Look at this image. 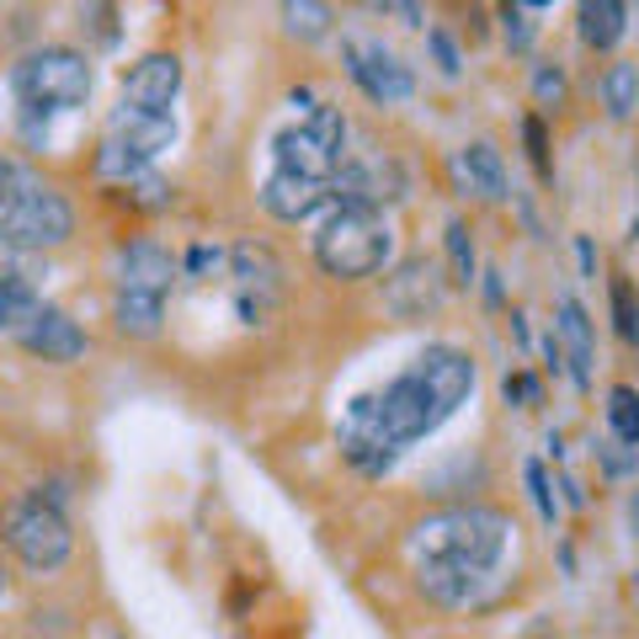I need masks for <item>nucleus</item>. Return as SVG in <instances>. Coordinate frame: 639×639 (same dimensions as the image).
Returning a JSON list of instances; mask_svg holds the SVG:
<instances>
[{
	"mask_svg": "<svg viewBox=\"0 0 639 639\" xmlns=\"http://www.w3.org/2000/svg\"><path fill=\"white\" fill-rule=\"evenodd\" d=\"M544 358H549V368L560 373V363H565V347H560V336H549V341H544Z\"/></svg>",
	"mask_w": 639,
	"mask_h": 639,
	"instance_id": "a19ab883",
	"label": "nucleus"
},
{
	"mask_svg": "<svg viewBox=\"0 0 639 639\" xmlns=\"http://www.w3.org/2000/svg\"><path fill=\"white\" fill-rule=\"evenodd\" d=\"M597 458H603V469H608V475H629V469H635V458H639V448H629V443H618V437H613V443H597Z\"/></svg>",
	"mask_w": 639,
	"mask_h": 639,
	"instance_id": "c9c22d12",
	"label": "nucleus"
},
{
	"mask_svg": "<svg viewBox=\"0 0 639 639\" xmlns=\"http://www.w3.org/2000/svg\"><path fill=\"white\" fill-rule=\"evenodd\" d=\"M539 395H544V384H539L533 373H507V384H501V400H507V405H539Z\"/></svg>",
	"mask_w": 639,
	"mask_h": 639,
	"instance_id": "2f4dec72",
	"label": "nucleus"
},
{
	"mask_svg": "<svg viewBox=\"0 0 639 639\" xmlns=\"http://www.w3.org/2000/svg\"><path fill=\"white\" fill-rule=\"evenodd\" d=\"M469 395H475V363H469V352H458V347H426L384 395H363L347 405L341 454H347V464H358L363 475H384V469H395V458L411 443L432 437Z\"/></svg>",
	"mask_w": 639,
	"mask_h": 639,
	"instance_id": "f257e3e1",
	"label": "nucleus"
},
{
	"mask_svg": "<svg viewBox=\"0 0 639 639\" xmlns=\"http://www.w3.org/2000/svg\"><path fill=\"white\" fill-rule=\"evenodd\" d=\"M0 597H6V565H0Z\"/></svg>",
	"mask_w": 639,
	"mask_h": 639,
	"instance_id": "49530a36",
	"label": "nucleus"
},
{
	"mask_svg": "<svg viewBox=\"0 0 639 639\" xmlns=\"http://www.w3.org/2000/svg\"><path fill=\"white\" fill-rule=\"evenodd\" d=\"M92 86H96L92 64L75 49H38V54H28L11 70V92L22 102V134H28L32 145L49 139V118L86 107Z\"/></svg>",
	"mask_w": 639,
	"mask_h": 639,
	"instance_id": "7ed1b4c3",
	"label": "nucleus"
},
{
	"mask_svg": "<svg viewBox=\"0 0 639 639\" xmlns=\"http://www.w3.org/2000/svg\"><path fill=\"white\" fill-rule=\"evenodd\" d=\"M608 422H613V437L639 448V390L629 384H613L608 390Z\"/></svg>",
	"mask_w": 639,
	"mask_h": 639,
	"instance_id": "393cba45",
	"label": "nucleus"
},
{
	"mask_svg": "<svg viewBox=\"0 0 639 639\" xmlns=\"http://www.w3.org/2000/svg\"><path fill=\"white\" fill-rule=\"evenodd\" d=\"M560 347L571 352V379L576 390L592 384V320L576 299H560Z\"/></svg>",
	"mask_w": 639,
	"mask_h": 639,
	"instance_id": "6ab92c4d",
	"label": "nucleus"
},
{
	"mask_svg": "<svg viewBox=\"0 0 639 639\" xmlns=\"http://www.w3.org/2000/svg\"><path fill=\"white\" fill-rule=\"evenodd\" d=\"M501 22H507V43H512L518 54H528V43H533V28H528V17H522L518 0H501Z\"/></svg>",
	"mask_w": 639,
	"mask_h": 639,
	"instance_id": "473e14b6",
	"label": "nucleus"
},
{
	"mask_svg": "<svg viewBox=\"0 0 639 639\" xmlns=\"http://www.w3.org/2000/svg\"><path fill=\"white\" fill-rule=\"evenodd\" d=\"M224 267V251H213V245H192L187 251V277H213Z\"/></svg>",
	"mask_w": 639,
	"mask_h": 639,
	"instance_id": "4c0bfd02",
	"label": "nucleus"
},
{
	"mask_svg": "<svg viewBox=\"0 0 639 639\" xmlns=\"http://www.w3.org/2000/svg\"><path fill=\"white\" fill-rule=\"evenodd\" d=\"M533 96H539V107H560V102H565L560 64H539V70H533Z\"/></svg>",
	"mask_w": 639,
	"mask_h": 639,
	"instance_id": "c756f323",
	"label": "nucleus"
},
{
	"mask_svg": "<svg viewBox=\"0 0 639 639\" xmlns=\"http://www.w3.org/2000/svg\"><path fill=\"white\" fill-rule=\"evenodd\" d=\"M230 267H235V277H241L245 326L267 320L273 299L283 294V262H277V251H273V245H262V241H241L235 251H230Z\"/></svg>",
	"mask_w": 639,
	"mask_h": 639,
	"instance_id": "9d476101",
	"label": "nucleus"
},
{
	"mask_svg": "<svg viewBox=\"0 0 639 639\" xmlns=\"http://www.w3.org/2000/svg\"><path fill=\"white\" fill-rule=\"evenodd\" d=\"M522 475H528V496H533V507H539V518H544V522H554V512H560V507H554V490H549L544 464H528Z\"/></svg>",
	"mask_w": 639,
	"mask_h": 639,
	"instance_id": "7c9ffc66",
	"label": "nucleus"
},
{
	"mask_svg": "<svg viewBox=\"0 0 639 639\" xmlns=\"http://www.w3.org/2000/svg\"><path fill=\"white\" fill-rule=\"evenodd\" d=\"M629 518H635V539H639V490H635V501H629Z\"/></svg>",
	"mask_w": 639,
	"mask_h": 639,
	"instance_id": "c03bdc74",
	"label": "nucleus"
},
{
	"mask_svg": "<svg viewBox=\"0 0 639 639\" xmlns=\"http://www.w3.org/2000/svg\"><path fill=\"white\" fill-rule=\"evenodd\" d=\"M486 305H501V277L486 273Z\"/></svg>",
	"mask_w": 639,
	"mask_h": 639,
	"instance_id": "37998d69",
	"label": "nucleus"
},
{
	"mask_svg": "<svg viewBox=\"0 0 639 639\" xmlns=\"http://www.w3.org/2000/svg\"><path fill=\"white\" fill-rule=\"evenodd\" d=\"M454 182L464 198H480V203H507L512 198V182H507V166H501V155H496V145H486V139H475V145H464V150L454 155Z\"/></svg>",
	"mask_w": 639,
	"mask_h": 639,
	"instance_id": "f8f14e48",
	"label": "nucleus"
},
{
	"mask_svg": "<svg viewBox=\"0 0 639 639\" xmlns=\"http://www.w3.org/2000/svg\"><path fill=\"white\" fill-rule=\"evenodd\" d=\"M107 139H118V145H128V150H139L145 160H155L160 150L177 145V118H171V113H150V107L123 102V107H113V118H107Z\"/></svg>",
	"mask_w": 639,
	"mask_h": 639,
	"instance_id": "2eb2a0df",
	"label": "nucleus"
},
{
	"mask_svg": "<svg viewBox=\"0 0 639 639\" xmlns=\"http://www.w3.org/2000/svg\"><path fill=\"white\" fill-rule=\"evenodd\" d=\"M576 256H581V273H586L592 283H597V251H592V241H586V235L576 241Z\"/></svg>",
	"mask_w": 639,
	"mask_h": 639,
	"instance_id": "ea45409f",
	"label": "nucleus"
},
{
	"mask_svg": "<svg viewBox=\"0 0 639 639\" xmlns=\"http://www.w3.org/2000/svg\"><path fill=\"white\" fill-rule=\"evenodd\" d=\"M518 539V522L496 507H443L405 533L411 565H448V571H486L507 576V554Z\"/></svg>",
	"mask_w": 639,
	"mask_h": 639,
	"instance_id": "f03ea898",
	"label": "nucleus"
},
{
	"mask_svg": "<svg viewBox=\"0 0 639 639\" xmlns=\"http://www.w3.org/2000/svg\"><path fill=\"white\" fill-rule=\"evenodd\" d=\"M0 528H6V549H11L28 571H60L64 560H70V549H75L70 518L60 512V501L43 496V490L17 496V501L6 507Z\"/></svg>",
	"mask_w": 639,
	"mask_h": 639,
	"instance_id": "39448f33",
	"label": "nucleus"
},
{
	"mask_svg": "<svg viewBox=\"0 0 639 639\" xmlns=\"http://www.w3.org/2000/svg\"><path fill=\"white\" fill-rule=\"evenodd\" d=\"M171 283H177V256L160 241H128L118 251V288L171 294Z\"/></svg>",
	"mask_w": 639,
	"mask_h": 639,
	"instance_id": "dca6fc26",
	"label": "nucleus"
},
{
	"mask_svg": "<svg viewBox=\"0 0 639 639\" xmlns=\"http://www.w3.org/2000/svg\"><path fill=\"white\" fill-rule=\"evenodd\" d=\"M522 139H528V160L539 166V177H549V134H544V118H539V113L522 123Z\"/></svg>",
	"mask_w": 639,
	"mask_h": 639,
	"instance_id": "72a5a7b5",
	"label": "nucleus"
},
{
	"mask_svg": "<svg viewBox=\"0 0 639 639\" xmlns=\"http://www.w3.org/2000/svg\"><path fill=\"white\" fill-rule=\"evenodd\" d=\"M171 182L166 177H155V171H139L134 182L123 187V203H134V209H145V213H160V209H171Z\"/></svg>",
	"mask_w": 639,
	"mask_h": 639,
	"instance_id": "a878e982",
	"label": "nucleus"
},
{
	"mask_svg": "<svg viewBox=\"0 0 639 639\" xmlns=\"http://www.w3.org/2000/svg\"><path fill=\"white\" fill-rule=\"evenodd\" d=\"M81 17H92L96 38H102L107 49L118 43V28H113V0H86V6H81Z\"/></svg>",
	"mask_w": 639,
	"mask_h": 639,
	"instance_id": "e433bc0d",
	"label": "nucleus"
},
{
	"mask_svg": "<svg viewBox=\"0 0 639 639\" xmlns=\"http://www.w3.org/2000/svg\"><path fill=\"white\" fill-rule=\"evenodd\" d=\"M405 198V171L395 155L384 150H352L341 155V166L331 171V203L336 209H390Z\"/></svg>",
	"mask_w": 639,
	"mask_h": 639,
	"instance_id": "0eeeda50",
	"label": "nucleus"
},
{
	"mask_svg": "<svg viewBox=\"0 0 639 639\" xmlns=\"http://www.w3.org/2000/svg\"><path fill=\"white\" fill-rule=\"evenodd\" d=\"M331 203V182H315V177H299V171H283L277 166L267 187H262V209L283 219V224H305L315 209Z\"/></svg>",
	"mask_w": 639,
	"mask_h": 639,
	"instance_id": "4468645a",
	"label": "nucleus"
},
{
	"mask_svg": "<svg viewBox=\"0 0 639 639\" xmlns=\"http://www.w3.org/2000/svg\"><path fill=\"white\" fill-rule=\"evenodd\" d=\"M426 43H432V54H437V64H443V75H458V70H464V60H458V49H454V38H448L443 28L426 32Z\"/></svg>",
	"mask_w": 639,
	"mask_h": 639,
	"instance_id": "58836bf2",
	"label": "nucleus"
},
{
	"mask_svg": "<svg viewBox=\"0 0 639 639\" xmlns=\"http://www.w3.org/2000/svg\"><path fill=\"white\" fill-rule=\"evenodd\" d=\"M273 155L283 171L331 182V171L341 166V155H347V118H341L336 107H309V123L283 128L273 139Z\"/></svg>",
	"mask_w": 639,
	"mask_h": 639,
	"instance_id": "423d86ee",
	"label": "nucleus"
},
{
	"mask_svg": "<svg viewBox=\"0 0 639 639\" xmlns=\"http://www.w3.org/2000/svg\"><path fill=\"white\" fill-rule=\"evenodd\" d=\"M363 6L379 17H395L400 28H422V0H363Z\"/></svg>",
	"mask_w": 639,
	"mask_h": 639,
	"instance_id": "f704fd0d",
	"label": "nucleus"
},
{
	"mask_svg": "<svg viewBox=\"0 0 639 639\" xmlns=\"http://www.w3.org/2000/svg\"><path fill=\"white\" fill-rule=\"evenodd\" d=\"M341 60H347V75L363 86L379 107H395V102H411L416 92V75L411 64H400V54H390L384 43H368V38H347L341 43Z\"/></svg>",
	"mask_w": 639,
	"mask_h": 639,
	"instance_id": "6e6552de",
	"label": "nucleus"
},
{
	"mask_svg": "<svg viewBox=\"0 0 639 639\" xmlns=\"http://www.w3.org/2000/svg\"><path fill=\"white\" fill-rule=\"evenodd\" d=\"M17 341L28 347L32 358H43V363H75V358H86V331L64 309H49V305L17 331Z\"/></svg>",
	"mask_w": 639,
	"mask_h": 639,
	"instance_id": "9b49d317",
	"label": "nucleus"
},
{
	"mask_svg": "<svg viewBox=\"0 0 639 639\" xmlns=\"http://www.w3.org/2000/svg\"><path fill=\"white\" fill-rule=\"evenodd\" d=\"M518 6H554V0H518Z\"/></svg>",
	"mask_w": 639,
	"mask_h": 639,
	"instance_id": "a18cd8bd",
	"label": "nucleus"
},
{
	"mask_svg": "<svg viewBox=\"0 0 639 639\" xmlns=\"http://www.w3.org/2000/svg\"><path fill=\"white\" fill-rule=\"evenodd\" d=\"M0 277H28V283H38V251H22V245H11L0 235Z\"/></svg>",
	"mask_w": 639,
	"mask_h": 639,
	"instance_id": "c85d7f7f",
	"label": "nucleus"
},
{
	"mask_svg": "<svg viewBox=\"0 0 639 639\" xmlns=\"http://www.w3.org/2000/svg\"><path fill=\"white\" fill-rule=\"evenodd\" d=\"M603 107L613 118H629L639 107V64H608L603 70Z\"/></svg>",
	"mask_w": 639,
	"mask_h": 639,
	"instance_id": "b1692460",
	"label": "nucleus"
},
{
	"mask_svg": "<svg viewBox=\"0 0 639 639\" xmlns=\"http://www.w3.org/2000/svg\"><path fill=\"white\" fill-rule=\"evenodd\" d=\"M43 187H49V182L32 171L28 160H17V155L0 150V213L17 209V203H28L32 192H43Z\"/></svg>",
	"mask_w": 639,
	"mask_h": 639,
	"instance_id": "4be33fe9",
	"label": "nucleus"
},
{
	"mask_svg": "<svg viewBox=\"0 0 639 639\" xmlns=\"http://www.w3.org/2000/svg\"><path fill=\"white\" fill-rule=\"evenodd\" d=\"M38 309H43V299H38V283H28V277H0V331L17 336L32 315H38Z\"/></svg>",
	"mask_w": 639,
	"mask_h": 639,
	"instance_id": "412c9836",
	"label": "nucleus"
},
{
	"mask_svg": "<svg viewBox=\"0 0 639 639\" xmlns=\"http://www.w3.org/2000/svg\"><path fill=\"white\" fill-rule=\"evenodd\" d=\"M560 490H565V501H571V507H586V490H581L576 480H560Z\"/></svg>",
	"mask_w": 639,
	"mask_h": 639,
	"instance_id": "79ce46f5",
	"label": "nucleus"
},
{
	"mask_svg": "<svg viewBox=\"0 0 639 639\" xmlns=\"http://www.w3.org/2000/svg\"><path fill=\"white\" fill-rule=\"evenodd\" d=\"M448 262H454V277H448V283L469 288V283H475V241H469V224H464V219L448 224Z\"/></svg>",
	"mask_w": 639,
	"mask_h": 639,
	"instance_id": "cd10ccee",
	"label": "nucleus"
},
{
	"mask_svg": "<svg viewBox=\"0 0 639 639\" xmlns=\"http://www.w3.org/2000/svg\"><path fill=\"white\" fill-rule=\"evenodd\" d=\"M331 0H283V28L288 38H299V43H326L331 38Z\"/></svg>",
	"mask_w": 639,
	"mask_h": 639,
	"instance_id": "aec40b11",
	"label": "nucleus"
},
{
	"mask_svg": "<svg viewBox=\"0 0 639 639\" xmlns=\"http://www.w3.org/2000/svg\"><path fill=\"white\" fill-rule=\"evenodd\" d=\"M139 171H150V160L139 150H128V145H118V139H102V150H96V177L113 187H128Z\"/></svg>",
	"mask_w": 639,
	"mask_h": 639,
	"instance_id": "5701e85b",
	"label": "nucleus"
},
{
	"mask_svg": "<svg viewBox=\"0 0 639 639\" xmlns=\"http://www.w3.org/2000/svg\"><path fill=\"white\" fill-rule=\"evenodd\" d=\"M613 326H618V336L629 341V347H639V294L629 277H613Z\"/></svg>",
	"mask_w": 639,
	"mask_h": 639,
	"instance_id": "bb28decb",
	"label": "nucleus"
},
{
	"mask_svg": "<svg viewBox=\"0 0 639 639\" xmlns=\"http://www.w3.org/2000/svg\"><path fill=\"white\" fill-rule=\"evenodd\" d=\"M390 251H395V230L379 209H336L315 235V262L341 283L373 277L390 262Z\"/></svg>",
	"mask_w": 639,
	"mask_h": 639,
	"instance_id": "20e7f679",
	"label": "nucleus"
},
{
	"mask_svg": "<svg viewBox=\"0 0 639 639\" xmlns=\"http://www.w3.org/2000/svg\"><path fill=\"white\" fill-rule=\"evenodd\" d=\"M177 92H182V60L177 54H145L123 75V102L150 107V113H171Z\"/></svg>",
	"mask_w": 639,
	"mask_h": 639,
	"instance_id": "ddd939ff",
	"label": "nucleus"
},
{
	"mask_svg": "<svg viewBox=\"0 0 639 639\" xmlns=\"http://www.w3.org/2000/svg\"><path fill=\"white\" fill-rule=\"evenodd\" d=\"M443 299H448V277L432 256H411L384 277V309L400 320H426L443 309Z\"/></svg>",
	"mask_w": 639,
	"mask_h": 639,
	"instance_id": "1a4fd4ad",
	"label": "nucleus"
},
{
	"mask_svg": "<svg viewBox=\"0 0 639 639\" xmlns=\"http://www.w3.org/2000/svg\"><path fill=\"white\" fill-rule=\"evenodd\" d=\"M113 320L123 336L134 341H155L166 326V294H145V288H118L113 294Z\"/></svg>",
	"mask_w": 639,
	"mask_h": 639,
	"instance_id": "f3484780",
	"label": "nucleus"
},
{
	"mask_svg": "<svg viewBox=\"0 0 639 639\" xmlns=\"http://www.w3.org/2000/svg\"><path fill=\"white\" fill-rule=\"evenodd\" d=\"M576 22H581V43L597 49V54H608V49H618V38L629 32V6L624 0H581Z\"/></svg>",
	"mask_w": 639,
	"mask_h": 639,
	"instance_id": "a211bd4d",
	"label": "nucleus"
}]
</instances>
